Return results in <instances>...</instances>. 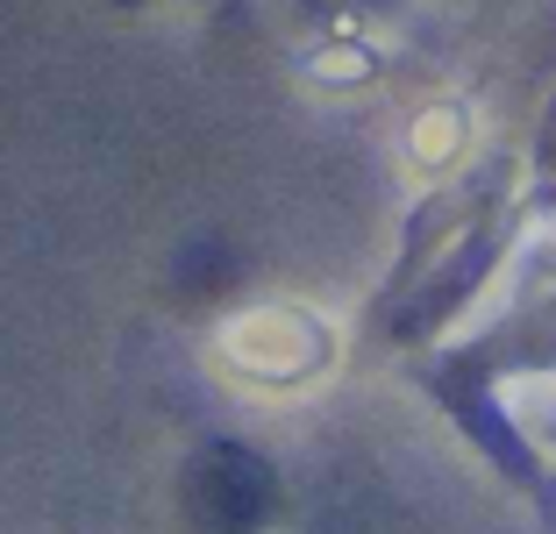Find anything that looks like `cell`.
<instances>
[{
    "label": "cell",
    "mask_w": 556,
    "mask_h": 534,
    "mask_svg": "<svg viewBox=\"0 0 556 534\" xmlns=\"http://www.w3.org/2000/svg\"><path fill=\"white\" fill-rule=\"evenodd\" d=\"M271 499H278L271 463L243 442H207L186 463V520L200 534H257L271 520Z\"/></svg>",
    "instance_id": "1"
}]
</instances>
